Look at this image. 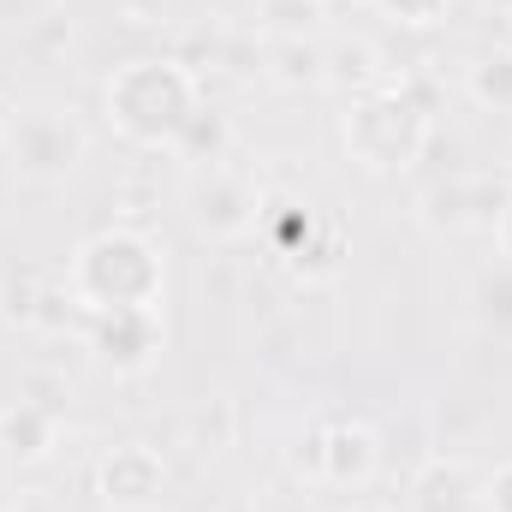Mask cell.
<instances>
[{
  "mask_svg": "<svg viewBox=\"0 0 512 512\" xmlns=\"http://www.w3.org/2000/svg\"><path fill=\"white\" fill-rule=\"evenodd\" d=\"M66 286H72L84 316L161 310V298H167V251L149 233H137V227H102V233H90L72 251Z\"/></svg>",
  "mask_w": 512,
  "mask_h": 512,
  "instance_id": "6da1fadb",
  "label": "cell"
},
{
  "mask_svg": "<svg viewBox=\"0 0 512 512\" xmlns=\"http://www.w3.org/2000/svg\"><path fill=\"white\" fill-rule=\"evenodd\" d=\"M203 108V84L185 60H161V54H143L114 66L108 78V120L120 137L143 143V149H173L185 126L197 120Z\"/></svg>",
  "mask_w": 512,
  "mask_h": 512,
  "instance_id": "7a4b0ae2",
  "label": "cell"
},
{
  "mask_svg": "<svg viewBox=\"0 0 512 512\" xmlns=\"http://www.w3.org/2000/svg\"><path fill=\"white\" fill-rule=\"evenodd\" d=\"M340 137H346V155L364 173H405V167L423 161V149L435 137V108H429L423 84H411V78L376 84L352 102Z\"/></svg>",
  "mask_w": 512,
  "mask_h": 512,
  "instance_id": "3957f363",
  "label": "cell"
},
{
  "mask_svg": "<svg viewBox=\"0 0 512 512\" xmlns=\"http://www.w3.org/2000/svg\"><path fill=\"white\" fill-rule=\"evenodd\" d=\"M84 149H90L84 126H78L72 114H60V108H24V114L12 120V131H6L12 173H24V179H36V185L72 179V173L84 167Z\"/></svg>",
  "mask_w": 512,
  "mask_h": 512,
  "instance_id": "277c9868",
  "label": "cell"
},
{
  "mask_svg": "<svg viewBox=\"0 0 512 512\" xmlns=\"http://www.w3.org/2000/svg\"><path fill=\"white\" fill-rule=\"evenodd\" d=\"M191 221L209 239H245L262 221V191L251 179H239L233 167H203L191 179Z\"/></svg>",
  "mask_w": 512,
  "mask_h": 512,
  "instance_id": "5b68a950",
  "label": "cell"
},
{
  "mask_svg": "<svg viewBox=\"0 0 512 512\" xmlns=\"http://www.w3.org/2000/svg\"><path fill=\"white\" fill-rule=\"evenodd\" d=\"M167 346L161 310H102L90 316V352L114 370V376H143Z\"/></svg>",
  "mask_w": 512,
  "mask_h": 512,
  "instance_id": "8992f818",
  "label": "cell"
},
{
  "mask_svg": "<svg viewBox=\"0 0 512 512\" xmlns=\"http://www.w3.org/2000/svg\"><path fill=\"white\" fill-rule=\"evenodd\" d=\"M512 209V185L495 173H471V179H453L441 191H429V221L435 227H453V233H495Z\"/></svg>",
  "mask_w": 512,
  "mask_h": 512,
  "instance_id": "52a82bcc",
  "label": "cell"
},
{
  "mask_svg": "<svg viewBox=\"0 0 512 512\" xmlns=\"http://www.w3.org/2000/svg\"><path fill=\"white\" fill-rule=\"evenodd\" d=\"M96 495L114 512H149L167 495V465H161V453L143 447V441L114 447V453L96 465Z\"/></svg>",
  "mask_w": 512,
  "mask_h": 512,
  "instance_id": "ba28073f",
  "label": "cell"
},
{
  "mask_svg": "<svg viewBox=\"0 0 512 512\" xmlns=\"http://www.w3.org/2000/svg\"><path fill=\"white\" fill-rule=\"evenodd\" d=\"M376 465H382V441H376L370 423H358V417L328 423V435H322V477L316 483H328V489H364L376 477Z\"/></svg>",
  "mask_w": 512,
  "mask_h": 512,
  "instance_id": "9c48e42d",
  "label": "cell"
},
{
  "mask_svg": "<svg viewBox=\"0 0 512 512\" xmlns=\"http://www.w3.org/2000/svg\"><path fill=\"white\" fill-rule=\"evenodd\" d=\"M477 477L465 459H429L411 477V512H471L477 507Z\"/></svg>",
  "mask_w": 512,
  "mask_h": 512,
  "instance_id": "30bf717a",
  "label": "cell"
},
{
  "mask_svg": "<svg viewBox=\"0 0 512 512\" xmlns=\"http://www.w3.org/2000/svg\"><path fill=\"white\" fill-rule=\"evenodd\" d=\"M0 453L18 459V465H42L54 453V411L48 405H30V399L6 405L0 411Z\"/></svg>",
  "mask_w": 512,
  "mask_h": 512,
  "instance_id": "8fae6325",
  "label": "cell"
},
{
  "mask_svg": "<svg viewBox=\"0 0 512 512\" xmlns=\"http://www.w3.org/2000/svg\"><path fill=\"white\" fill-rule=\"evenodd\" d=\"M268 60V78L286 84V90H322L328 84V48L322 42H304V36H274L262 48Z\"/></svg>",
  "mask_w": 512,
  "mask_h": 512,
  "instance_id": "7c38bea8",
  "label": "cell"
},
{
  "mask_svg": "<svg viewBox=\"0 0 512 512\" xmlns=\"http://www.w3.org/2000/svg\"><path fill=\"white\" fill-rule=\"evenodd\" d=\"M465 96L489 114H512V48H489L465 66Z\"/></svg>",
  "mask_w": 512,
  "mask_h": 512,
  "instance_id": "4fadbf2b",
  "label": "cell"
},
{
  "mask_svg": "<svg viewBox=\"0 0 512 512\" xmlns=\"http://www.w3.org/2000/svg\"><path fill=\"white\" fill-rule=\"evenodd\" d=\"M48 274L42 268H12L6 280H0V316L6 322H24V328H36V310H42V298H48Z\"/></svg>",
  "mask_w": 512,
  "mask_h": 512,
  "instance_id": "5bb4252c",
  "label": "cell"
},
{
  "mask_svg": "<svg viewBox=\"0 0 512 512\" xmlns=\"http://www.w3.org/2000/svg\"><path fill=\"white\" fill-rule=\"evenodd\" d=\"M262 221L274 227V251L286 256V262L322 233V221L310 215V203H262Z\"/></svg>",
  "mask_w": 512,
  "mask_h": 512,
  "instance_id": "9a60e30c",
  "label": "cell"
},
{
  "mask_svg": "<svg viewBox=\"0 0 512 512\" xmlns=\"http://www.w3.org/2000/svg\"><path fill=\"white\" fill-rule=\"evenodd\" d=\"M221 143H227V120H221V114H215V108L203 102V108H197V120L185 126V137H179L173 149H179V155H191V161H209V167H215Z\"/></svg>",
  "mask_w": 512,
  "mask_h": 512,
  "instance_id": "2e32d148",
  "label": "cell"
},
{
  "mask_svg": "<svg viewBox=\"0 0 512 512\" xmlns=\"http://www.w3.org/2000/svg\"><path fill=\"white\" fill-rule=\"evenodd\" d=\"M340 251H346V239H340V227H322V233H316V239H310L304 251L292 256L286 268H292L298 280H328V274L340 268Z\"/></svg>",
  "mask_w": 512,
  "mask_h": 512,
  "instance_id": "e0dca14e",
  "label": "cell"
},
{
  "mask_svg": "<svg viewBox=\"0 0 512 512\" xmlns=\"http://www.w3.org/2000/svg\"><path fill=\"white\" fill-rule=\"evenodd\" d=\"M334 78H352V84L376 90V54H370L364 42H352V48H334V54H328V84H334Z\"/></svg>",
  "mask_w": 512,
  "mask_h": 512,
  "instance_id": "ac0fdd59",
  "label": "cell"
},
{
  "mask_svg": "<svg viewBox=\"0 0 512 512\" xmlns=\"http://www.w3.org/2000/svg\"><path fill=\"white\" fill-rule=\"evenodd\" d=\"M477 298H483V316H489V322L512 328V268H495V274L477 286Z\"/></svg>",
  "mask_w": 512,
  "mask_h": 512,
  "instance_id": "d6986e66",
  "label": "cell"
},
{
  "mask_svg": "<svg viewBox=\"0 0 512 512\" xmlns=\"http://www.w3.org/2000/svg\"><path fill=\"white\" fill-rule=\"evenodd\" d=\"M387 18H399V24H441L447 12H453V0H376Z\"/></svg>",
  "mask_w": 512,
  "mask_h": 512,
  "instance_id": "ffe728a7",
  "label": "cell"
},
{
  "mask_svg": "<svg viewBox=\"0 0 512 512\" xmlns=\"http://www.w3.org/2000/svg\"><path fill=\"white\" fill-rule=\"evenodd\" d=\"M477 501H483L489 512H512V459L489 471V483H483V495H477Z\"/></svg>",
  "mask_w": 512,
  "mask_h": 512,
  "instance_id": "44dd1931",
  "label": "cell"
},
{
  "mask_svg": "<svg viewBox=\"0 0 512 512\" xmlns=\"http://www.w3.org/2000/svg\"><path fill=\"white\" fill-rule=\"evenodd\" d=\"M322 435H328V423H316V429L298 441V453H292V459H298V471H310V477H322Z\"/></svg>",
  "mask_w": 512,
  "mask_h": 512,
  "instance_id": "7402d4cb",
  "label": "cell"
},
{
  "mask_svg": "<svg viewBox=\"0 0 512 512\" xmlns=\"http://www.w3.org/2000/svg\"><path fill=\"white\" fill-rule=\"evenodd\" d=\"M495 239H501V251L512 256V209H507V221H501V227H495Z\"/></svg>",
  "mask_w": 512,
  "mask_h": 512,
  "instance_id": "603a6c76",
  "label": "cell"
},
{
  "mask_svg": "<svg viewBox=\"0 0 512 512\" xmlns=\"http://www.w3.org/2000/svg\"><path fill=\"white\" fill-rule=\"evenodd\" d=\"M358 512H387V507H358Z\"/></svg>",
  "mask_w": 512,
  "mask_h": 512,
  "instance_id": "cb8c5ba5",
  "label": "cell"
}]
</instances>
